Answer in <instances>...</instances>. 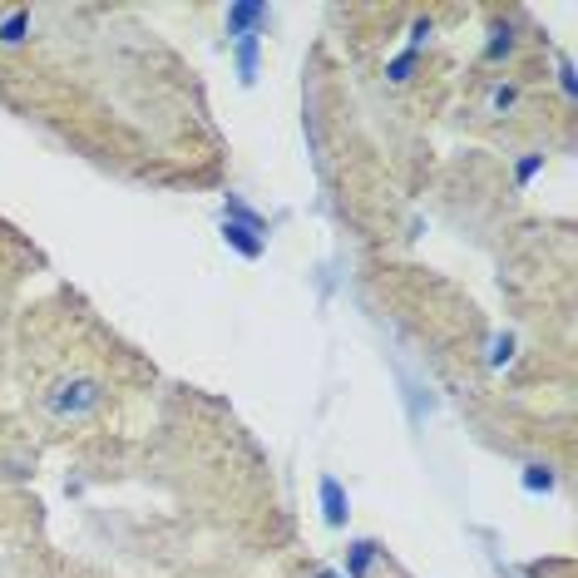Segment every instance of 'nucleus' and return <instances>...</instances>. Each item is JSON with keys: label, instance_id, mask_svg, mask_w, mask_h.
<instances>
[{"label": "nucleus", "instance_id": "f257e3e1", "mask_svg": "<svg viewBox=\"0 0 578 578\" xmlns=\"http://www.w3.org/2000/svg\"><path fill=\"white\" fill-rule=\"evenodd\" d=\"M104 406H109V386L99 376H89V371H70V376H60V381H50L40 391V411L50 420H60V425L94 420Z\"/></svg>", "mask_w": 578, "mask_h": 578}, {"label": "nucleus", "instance_id": "f03ea898", "mask_svg": "<svg viewBox=\"0 0 578 578\" xmlns=\"http://www.w3.org/2000/svg\"><path fill=\"white\" fill-rule=\"evenodd\" d=\"M272 20V10L262 0H233L228 5V45L233 40H248V35H262V25Z\"/></svg>", "mask_w": 578, "mask_h": 578}, {"label": "nucleus", "instance_id": "7ed1b4c3", "mask_svg": "<svg viewBox=\"0 0 578 578\" xmlns=\"http://www.w3.org/2000/svg\"><path fill=\"white\" fill-rule=\"evenodd\" d=\"M223 243L238 252V257H248V262H257L262 252H267V233H257V228H248V223H233V218H223Z\"/></svg>", "mask_w": 578, "mask_h": 578}, {"label": "nucleus", "instance_id": "20e7f679", "mask_svg": "<svg viewBox=\"0 0 578 578\" xmlns=\"http://www.w3.org/2000/svg\"><path fill=\"white\" fill-rule=\"evenodd\" d=\"M317 495H322V519H327L331 529H346L351 499H346V490H341V480H336V475H322V480H317Z\"/></svg>", "mask_w": 578, "mask_h": 578}, {"label": "nucleus", "instance_id": "39448f33", "mask_svg": "<svg viewBox=\"0 0 578 578\" xmlns=\"http://www.w3.org/2000/svg\"><path fill=\"white\" fill-rule=\"evenodd\" d=\"M386 559V549L376 544V539H351V549H346V578H371V569Z\"/></svg>", "mask_w": 578, "mask_h": 578}, {"label": "nucleus", "instance_id": "423d86ee", "mask_svg": "<svg viewBox=\"0 0 578 578\" xmlns=\"http://www.w3.org/2000/svg\"><path fill=\"white\" fill-rule=\"evenodd\" d=\"M519 99H524V89L514 80H495L485 89V114H490V119H509V114L519 109Z\"/></svg>", "mask_w": 578, "mask_h": 578}, {"label": "nucleus", "instance_id": "0eeeda50", "mask_svg": "<svg viewBox=\"0 0 578 578\" xmlns=\"http://www.w3.org/2000/svg\"><path fill=\"white\" fill-rule=\"evenodd\" d=\"M233 65H238V80H243V84H257V65H262V35L233 40Z\"/></svg>", "mask_w": 578, "mask_h": 578}, {"label": "nucleus", "instance_id": "6e6552de", "mask_svg": "<svg viewBox=\"0 0 578 578\" xmlns=\"http://www.w3.org/2000/svg\"><path fill=\"white\" fill-rule=\"evenodd\" d=\"M30 25H35V15H30V10H15V15H5V20H0V45H25Z\"/></svg>", "mask_w": 578, "mask_h": 578}, {"label": "nucleus", "instance_id": "1a4fd4ad", "mask_svg": "<svg viewBox=\"0 0 578 578\" xmlns=\"http://www.w3.org/2000/svg\"><path fill=\"white\" fill-rule=\"evenodd\" d=\"M223 218H233V223H248V228H257V233H267V218H262L252 203H243L238 193H228V203H223Z\"/></svg>", "mask_w": 578, "mask_h": 578}, {"label": "nucleus", "instance_id": "9d476101", "mask_svg": "<svg viewBox=\"0 0 578 578\" xmlns=\"http://www.w3.org/2000/svg\"><path fill=\"white\" fill-rule=\"evenodd\" d=\"M514 45H519V40H514V30H509V25H495V30H490V45H485V60H490V65L509 60V55H514Z\"/></svg>", "mask_w": 578, "mask_h": 578}, {"label": "nucleus", "instance_id": "9b49d317", "mask_svg": "<svg viewBox=\"0 0 578 578\" xmlns=\"http://www.w3.org/2000/svg\"><path fill=\"white\" fill-rule=\"evenodd\" d=\"M554 490V470L549 465H524V495H549Z\"/></svg>", "mask_w": 578, "mask_h": 578}, {"label": "nucleus", "instance_id": "f8f14e48", "mask_svg": "<svg viewBox=\"0 0 578 578\" xmlns=\"http://www.w3.org/2000/svg\"><path fill=\"white\" fill-rule=\"evenodd\" d=\"M415 65H420V55H415V50H406V55H396V60L386 65V80H391V84H406V80L415 75Z\"/></svg>", "mask_w": 578, "mask_h": 578}, {"label": "nucleus", "instance_id": "ddd939ff", "mask_svg": "<svg viewBox=\"0 0 578 578\" xmlns=\"http://www.w3.org/2000/svg\"><path fill=\"white\" fill-rule=\"evenodd\" d=\"M559 89H564L569 104H578V80H574V60L569 55H559Z\"/></svg>", "mask_w": 578, "mask_h": 578}, {"label": "nucleus", "instance_id": "4468645a", "mask_svg": "<svg viewBox=\"0 0 578 578\" xmlns=\"http://www.w3.org/2000/svg\"><path fill=\"white\" fill-rule=\"evenodd\" d=\"M509 356H514V336H509V331H499L495 341H490V366H504V361H509Z\"/></svg>", "mask_w": 578, "mask_h": 578}, {"label": "nucleus", "instance_id": "2eb2a0df", "mask_svg": "<svg viewBox=\"0 0 578 578\" xmlns=\"http://www.w3.org/2000/svg\"><path fill=\"white\" fill-rule=\"evenodd\" d=\"M539 168H544V154H529V159H519V168H514V183H519V188H529Z\"/></svg>", "mask_w": 578, "mask_h": 578}, {"label": "nucleus", "instance_id": "dca6fc26", "mask_svg": "<svg viewBox=\"0 0 578 578\" xmlns=\"http://www.w3.org/2000/svg\"><path fill=\"white\" fill-rule=\"evenodd\" d=\"M425 40H430V15L411 25V50H415V55H420V45H425Z\"/></svg>", "mask_w": 578, "mask_h": 578}, {"label": "nucleus", "instance_id": "f3484780", "mask_svg": "<svg viewBox=\"0 0 578 578\" xmlns=\"http://www.w3.org/2000/svg\"><path fill=\"white\" fill-rule=\"evenodd\" d=\"M307 578H346V574H341V569H327V564H317Z\"/></svg>", "mask_w": 578, "mask_h": 578}]
</instances>
